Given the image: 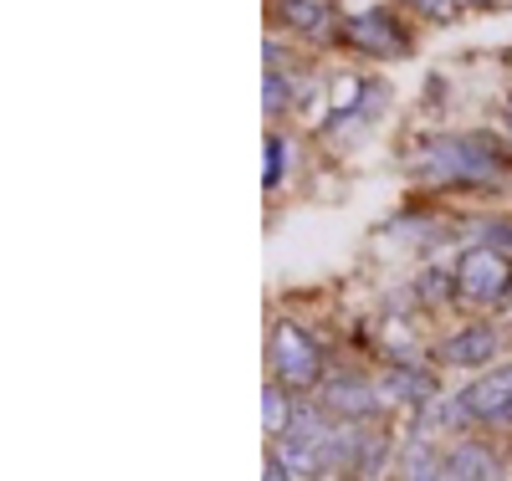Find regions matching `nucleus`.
<instances>
[{"instance_id": "obj_1", "label": "nucleus", "mask_w": 512, "mask_h": 481, "mask_svg": "<svg viewBox=\"0 0 512 481\" xmlns=\"http://www.w3.org/2000/svg\"><path fill=\"white\" fill-rule=\"evenodd\" d=\"M507 149L492 134H446L420 149V180L431 185H492L507 174Z\"/></svg>"}, {"instance_id": "obj_2", "label": "nucleus", "mask_w": 512, "mask_h": 481, "mask_svg": "<svg viewBox=\"0 0 512 481\" xmlns=\"http://www.w3.org/2000/svg\"><path fill=\"white\" fill-rule=\"evenodd\" d=\"M272 369L287 389H313L323 379V348L297 323H277L272 328Z\"/></svg>"}, {"instance_id": "obj_3", "label": "nucleus", "mask_w": 512, "mask_h": 481, "mask_svg": "<svg viewBox=\"0 0 512 481\" xmlns=\"http://www.w3.org/2000/svg\"><path fill=\"white\" fill-rule=\"evenodd\" d=\"M456 410L466 425H512V364L472 379L456 395Z\"/></svg>"}, {"instance_id": "obj_4", "label": "nucleus", "mask_w": 512, "mask_h": 481, "mask_svg": "<svg viewBox=\"0 0 512 481\" xmlns=\"http://www.w3.org/2000/svg\"><path fill=\"white\" fill-rule=\"evenodd\" d=\"M456 292L472 302H502L512 292V261L492 246H472L456 267Z\"/></svg>"}, {"instance_id": "obj_5", "label": "nucleus", "mask_w": 512, "mask_h": 481, "mask_svg": "<svg viewBox=\"0 0 512 481\" xmlns=\"http://www.w3.org/2000/svg\"><path fill=\"white\" fill-rule=\"evenodd\" d=\"M318 405L333 415V420H374L384 410V395H379V384H369L364 374H333L323 379L318 389Z\"/></svg>"}, {"instance_id": "obj_6", "label": "nucleus", "mask_w": 512, "mask_h": 481, "mask_svg": "<svg viewBox=\"0 0 512 481\" xmlns=\"http://www.w3.org/2000/svg\"><path fill=\"white\" fill-rule=\"evenodd\" d=\"M344 36H349V47H359L369 57H405L410 52V31L390 11H359V16H349Z\"/></svg>"}, {"instance_id": "obj_7", "label": "nucleus", "mask_w": 512, "mask_h": 481, "mask_svg": "<svg viewBox=\"0 0 512 481\" xmlns=\"http://www.w3.org/2000/svg\"><path fill=\"white\" fill-rule=\"evenodd\" d=\"M487 359H497V328L492 323H466L436 343V364H446V369H477Z\"/></svg>"}, {"instance_id": "obj_8", "label": "nucleus", "mask_w": 512, "mask_h": 481, "mask_svg": "<svg viewBox=\"0 0 512 481\" xmlns=\"http://www.w3.org/2000/svg\"><path fill=\"white\" fill-rule=\"evenodd\" d=\"M379 395H384V405H400V400L431 405V400H436V374L420 369V364H410V359H400L390 374L379 379Z\"/></svg>"}, {"instance_id": "obj_9", "label": "nucleus", "mask_w": 512, "mask_h": 481, "mask_svg": "<svg viewBox=\"0 0 512 481\" xmlns=\"http://www.w3.org/2000/svg\"><path fill=\"white\" fill-rule=\"evenodd\" d=\"M446 476H451V481H502V466H497V456H492L487 446L461 441V446L446 456Z\"/></svg>"}, {"instance_id": "obj_10", "label": "nucleus", "mask_w": 512, "mask_h": 481, "mask_svg": "<svg viewBox=\"0 0 512 481\" xmlns=\"http://www.w3.org/2000/svg\"><path fill=\"white\" fill-rule=\"evenodd\" d=\"M400 481H446V461L431 451V441H405L400 451Z\"/></svg>"}, {"instance_id": "obj_11", "label": "nucleus", "mask_w": 512, "mask_h": 481, "mask_svg": "<svg viewBox=\"0 0 512 481\" xmlns=\"http://www.w3.org/2000/svg\"><path fill=\"white\" fill-rule=\"evenodd\" d=\"M277 16H282L292 31H308V36H323V31L333 26L318 0H277Z\"/></svg>"}, {"instance_id": "obj_12", "label": "nucleus", "mask_w": 512, "mask_h": 481, "mask_svg": "<svg viewBox=\"0 0 512 481\" xmlns=\"http://www.w3.org/2000/svg\"><path fill=\"white\" fill-rule=\"evenodd\" d=\"M292 415H297V405L287 400V389H282V384H267V389H262V425H267L272 435H287V430H292Z\"/></svg>"}, {"instance_id": "obj_13", "label": "nucleus", "mask_w": 512, "mask_h": 481, "mask_svg": "<svg viewBox=\"0 0 512 481\" xmlns=\"http://www.w3.org/2000/svg\"><path fill=\"white\" fill-rule=\"evenodd\" d=\"M282 169H287V144H282V134H267V164H262V185L267 190L282 185Z\"/></svg>"}, {"instance_id": "obj_14", "label": "nucleus", "mask_w": 512, "mask_h": 481, "mask_svg": "<svg viewBox=\"0 0 512 481\" xmlns=\"http://www.w3.org/2000/svg\"><path fill=\"white\" fill-rule=\"evenodd\" d=\"M477 236H482V246L512 256V221H502V215H492V221H477Z\"/></svg>"}, {"instance_id": "obj_15", "label": "nucleus", "mask_w": 512, "mask_h": 481, "mask_svg": "<svg viewBox=\"0 0 512 481\" xmlns=\"http://www.w3.org/2000/svg\"><path fill=\"white\" fill-rule=\"evenodd\" d=\"M287 72H267V82H262V103H267V113H287Z\"/></svg>"}, {"instance_id": "obj_16", "label": "nucleus", "mask_w": 512, "mask_h": 481, "mask_svg": "<svg viewBox=\"0 0 512 481\" xmlns=\"http://www.w3.org/2000/svg\"><path fill=\"white\" fill-rule=\"evenodd\" d=\"M451 292H456V277H451V272H425V277H420V297H425V302H441V297H451Z\"/></svg>"}, {"instance_id": "obj_17", "label": "nucleus", "mask_w": 512, "mask_h": 481, "mask_svg": "<svg viewBox=\"0 0 512 481\" xmlns=\"http://www.w3.org/2000/svg\"><path fill=\"white\" fill-rule=\"evenodd\" d=\"M410 6L425 11L431 21H451V16H456V0H410Z\"/></svg>"}, {"instance_id": "obj_18", "label": "nucleus", "mask_w": 512, "mask_h": 481, "mask_svg": "<svg viewBox=\"0 0 512 481\" xmlns=\"http://www.w3.org/2000/svg\"><path fill=\"white\" fill-rule=\"evenodd\" d=\"M262 481H292V471H287L277 456H267V466H262Z\"/></svg>"}, {"instance_id": "obj_19", "label": "nucleus", "mask_w": 512, "mask_h": 481, "mask_svg": "<svg viewBox=\"0 0 512 481\" xmlns=\"http://www.w3.org/2000/svg\"><path fill=\"white\" fill-rule=\"evenodd\" d=\"M507 134H512V103H507Z\"/></svg>"}, {"instance_id": "obj_20", "label": "nucleus", "mask_w": 512, "mask_h": 481, "mask_svg": "<svg viewBox=\"0 0 512 481\" xmlns=\"http://www.w3.org/2000/svg\"><path fill=\"white\" fill-rule=\"evenodd\" d=\"M323 481H338V476H323Z\"/></svg>"}]
</instances>
